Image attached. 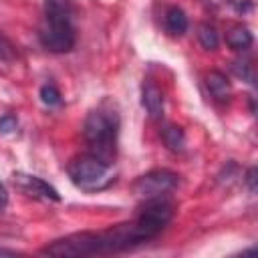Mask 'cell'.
<instances>
[{
  "instance_id": "6da1fadb",
  "label": "cell",
  "mask_w": 258,
  "mask_h": 258,
  "mask_svg": "<svg viewBox=\"0 0 258 258\" xmlns=\"http://www.w3.org/2000/svg\"><path fill=\"white\" fill-rule=\"evenodd\" d=\"M173 214H175V204L167 196L147 198L133 220L111 226L101 232H77L58 238L46 244L44 248H40L38 254L52 258H83L95 254L123 252L159 236L163 228L171 222Z\"/></svg>"
},
{
  "instance_id": "7a4b0ae2",
  "label": "cell",
  "mask_w": 258,
  "mask_h": 258,
  "mask_svg": "<svg viewBox=\"0 0 258 258\" xmlns=\"http://www.w3.org/2000/svg\"><path fill=\"white\" fill-rule=\"evenodd\" d=\"M73 0H44V18L38 30L40 44L50 52H69L77 42Z\"/></svg>"
},
{
  "instance_id": "3957f363",
  "label": "cell",
  "mask_w": 258,
  "mask_h": 258,
  "mask_svg": "<svg viewBox=\"0 0 258 258\" xmlns=\"http://www.w3.org/2000/svg\"><path fill=\"white\" fill-rule=\"evenodd\" d=\"M117 135H119V115L115 109L101 105L89 111L83 123V137L91 147V153L101 157L109 165L115 159Z\"/></svg>"
},
{
  "instance_id": "277c9868",
  "label": "cell",
  "mask_w": 258,
  "mask_h": 258,
  "mask_svg": "<svg viewBox=\"0 0 258 258\" xmlns=\"http://www.w3.org/2000/svg\"><path fill=\"white\" fill-rule=\"evenodd\" d=\"M67 173L71 177V181L81 187V189H87V191H95V189H103L107 187L113 177L109 173V163L103 161L101 157L93 155V153H83V155H77L69 167H67Z\"/></svg>"
},
{
  "instance_id": "5b68a950",
  "label": "cell",
  "mask_w": 258,
  "mask_h": 258,
  "mask_svg": "<svg viewBox=\"0 0 258 258\" xmlns=\"http://www.w3.org/2000/svg\"><path fill=\"white\" fill-rule=\"evenodd\" d=\"M179 181V175L169 171V169H153L145 175H141L133 183V191L141 198H157V196H167Z\"/></svg>"
},
{
  "instance_id": "8992f818",
  "label": "cell",
  "mask_w": 258,
  "mask_h": 258,
  "mask_svg": "<svg viewBox=\"0 0 258 258\" xmlns=\"http://www.w3.org/2000/svg\"><path fill=\"white\" fill-rule=\"evenodd\" d=\"M12 181L18 189H22L26 196H32V198H40V200H50V202H58L60 196L56 191V187H52L50 183H46L44 179L36 177V175H28V173H22V171H16L12 175Z\"/></svg>"
},
{
  "instance_id": "52a82bcc",
  "label": "cell",
  "mask_w": 258,
  "mask_h": 258,
  "mask_svg": "<svg viewBox=\"0 0 258 258\" xmlns=\"http://www.w3.org/2000/svg\"><path fill=\"white\" fill-rule=\"evenodd\" d=\"M141 103H143V107H145V111L149 113L151 119H161L163 117V93L155 83H151V81L143 83Z\"/></svg>"
},
{
  "instance_id": "ba28073f",
  "label": "cell",
  "mask_w": 258,
  "mask_h": 258,
  "mask_svg": "<svg viewBox=\"0 0 258 258\" xmlns=\"http://www.w3.org/2000/svg\"><path fill=\"white\" fill-rule=\"evenodd\" d=\"M206 87L216 101H228L232 95V85L222 71H210L206 75Z\"/></svg>"
},
{
  "instance_id": "9c48e42d",
  "label": "cell",
  "mask_w": 258,
  "mask_h": 258,
  "mask_svg": "<svg viewBox=\"0 0 258 258\" xmlns=\"http://www.w3.org/2000/svg\"><path fill=\"white\" fill-rule=\"evenodd\" d=\"M252 42H254L252 32H250L246 26H242V24H236V26H232V28L226 32V44H228L232 50L242 52V50L250 48Z\"/></svg>"
},
{
  "instance_id": "30bf717a",
  "label": "cell",
  "mask_w": 258,
  "mask_h": 258,
  "mask_svg": "<svg viewBox=\"0 0 258 258\" xmlns=\"http://www.w3.org/2000/svg\"><path fill=\"white\" fill-rule=\"evenodd\" d=\"M163 24H165V30H167L169 34L179 36V34H183V32L187 30V24H189V22H187V16H185V12H183L181 8L171 6V8L165 10Z\"/></svg>"
},
{
  "instance_id": "8fae6325",
  "label": "cell",
  "mask_w": 258,
  "mask_h": 258,
  "mask_svg": "<svg viewBox=\"0 0 258 258\" xmlns=\"http://www.w3.org/2000/svg\"><path fill=\"white\" fill-rule=\"evenodd\" d=\"M161 137H163V143L167 145L169 151H183L185 147V133L179 125H165L163 131H161Z\"/></svg>"
},
{
  "instance_id": "7c38bea8",
  "label": "cell",
  "mask_w": 258,
  "mask_h": 258,
  "mask_svg": "<svg viewBox=\"0 0 258 258\" xmlns=\"http://www.w3.org/2000/svg\"><path fill=\"white\" fill-rule=\"evenodd\" d=\"M198 40L200 44L206 48V50H216L218 44H220V36H218V30L208 24V22H202L198 26Z\"/></svg>"
},
{
  "instance_id": "4fadbf2b",
  "label": "cell",
  "mask_w": 258,
  "mask_h": 258,
  "mask_svg": "<svg viewBox=\"0 0 258 258\" xmlns=\"http://www.w3.org/2000/svg\"><path fill=\"white\" fill-rule=\"evenodd\" d=\"M40 99H42V103L44 105H48V107H54V105H58L60 103V91L54 87V85H44L42 89H40Z\"/></svg>"
},
{
  "instance_id": "5bb4252c",
  "label": "cell",
  "mask_w": 258,
  "mask_h": 258,
  "mask_svg": "<svg viewBox=\"0 0 258 258\" xmlns=\"http://www.w3.org/2000/svg\"><path fill=\"white\" fill-rule=\"evenodd\" d=\"M232 69H234V73H236L238 77H242L244 81L254 83V67L250 64V60H236V62L232 64Z\"/></svg>"
},
{
  "instance_id": "9a60e30c",
  "label": "cell",
  "mask_w": 258,
  "mask_h": 258,
  "mask_svg": "<svg viewBox=\"0 0 258 258\" xmlns=\"http://www.w3.org/2000/svg\"><path fill=\"white\" fill-rule=\"evenodd\" d=\"M16 56V48L10 42V38L0 30V58L2 60H12Z\"/></svg>"
},
{
  "instance_id": "2e32d148",
  "label": "cell",
  "mask_w": 258,
  "mask_h": 258,
  "mask_svg": "<svg viewBox=\"0 0 258 258\" xmlns=\"http://www.w3.org/2000/svg\"><path fill=\"white\" fill-rule=\"evenodd\" d=\"M16 129V117L14 115H4L0 117V131L2 133H12Z\"/></svg>"
},
{
  "instance_id": "e0dca14e",
  "label": "cell",
  "mask_w": 258,
  "mask_h": 258,
  "mask_svg": "<svg viewBox=\"0 0 258 258\" xmlns=\"http://www.w3.org/2000/svg\"><path fill=\"white\" fill-rule=\"evenodd\" d=\"M246 181H248V185H250V191H256V169H254V167L248 169Z\"/></svg>"
},
{
  "instance_id": "ac0fdd59",
  "label": "cell",
  "mask_w": 258,
  "mask_h": 258,
  "mask_svg": "<svg viewBox=\"0 0 258 258\" xmlns=\"http://www.w3.org/2000/svg\"><path fill=\"white\" fill-rule=\"evenodd\" d=\"M228 2H230L238 12H244V10L250 8V2H248V0H228Z\"/></svg>"
},
{
  "instance_id": "d6986e66",
  "label": "cell",
  "mask_w": 258,
  "mask_h": 258,
  "mask_svg": "<svg viewBox=\"0 0 258 258\" xmlns=\"http://www.w3.org/2000/svg\"><path fill=\"white\" fill-rule=\"evenodd\" d=\"M8 206V191L4 187V183H0V212H4Z\"/></svg>"
},
{
  "instance_id": "ffe728a7",
  "label": "cell",
  "mask_w": 258,
  "mask_h": 258,
  "mask_svg": "<svg viewBox=\"0 0 258 258\" xmlns=\"http://www.w3.org/2000/svg\"><path fill=\"white\" fill-rule=\"evenodd\" d=\"M0 254H10V256H14V254H18L16 250H6V248H0Z\"/></svg>"
}]
</instances>
